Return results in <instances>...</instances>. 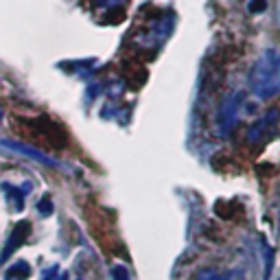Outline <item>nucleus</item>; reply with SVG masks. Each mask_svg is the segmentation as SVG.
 <instances>
[{"mask_svg":"<svg viewBox=\"0 0 280 280\" xmlns=\"http://www.w3.org/2000/svg\"><path fill=\"white\" fill-rule=\"evenodd\" d=\"M42 280H66V274H59V267H49L42 274Z\"/></svg>","mask_w":280,"mask_h":280,"instance_id":"10","label":"nucleus"},{"mask_svg":"<svg viewBox=\"0 0 280 280\" xmlns=\"http://www.w3.org/2000/svg\"><path fill=\"white\" fill-rule=\"evenodd\" d=\"M241 105H243V92H232L223 99L221 108H219V134L228 136L232 127L239 121V114H241Z\"/></svg>","mask_w":280,"mask_h":280,"instance_id":"2","label":"nucleus"},{"mask_svg":"<svg viewBox=\"0 0 280 280\" xmlns=\"http://www.w3.org/2000/svg\"><path fill=\"white\" fill-rule=\"evenodd\" d=\"M0 145H3L5 149H9V151H16V153H20V156H26V158L35 160V162H39V164L55 166V169H59V166H62V162H57V160H53L51 156H46L44 151L33 149V147L24 145V143H18V140H0Z\"/></svg>","mask_w":280,"mask_h":280,"instance_id":"3","label":"nucleus"},{"mask_svg":"<svg viewBox=\"0 0 280 280\" xmlns=\"http://www.w3.org/2000/svg\"><path fill=\"white\" fill-rule=\"evenodd\" d=\"M278 110H274V112H267L261 121L258 123H254L250 127V131H248V140L250 143H261L263 138H267L269 136V129H271V125H274L276 121H278Z\"/></svg>","mask_w":280,"mask_h":280,"instance_id":"5","label":"nucleus"},{"mask_svg":"<svg viewBox=\"0 0 280 280\" xmlns=\"http://www.w3.org/2000/svg\"><path fill=\"white\" fill-rule=\"evenodd\" d=\"M0 123H3V108H0Z\"/></svg>","mask_w":280,"mask_h":280,"instance_id":"14","label":"nucleus"},{"mask_svg":"<svg viewBox=\"0 0 280 280\" xmlns=\"http://www.w3.org/2000/svg\"><path fill=\"white\" fill-rule=\"evenodd\" d=\"M3 189L7 191V199H11V202H13V210H18V212L22 210L26 191H18L16 186H11V184H3Z\"/></svg>","mask_w":280,"mask_h":280,"instance_id":"7","label":"nucleus"},{"mask_svg":"<svg viewBox=\"0 0 280 280\" xmlns=\"http://www.w3.org/2000/svg\"><path fill=\"white\" fill-rule=\"evenodd\" d=\"M195 280H232V278L221 274V271H217V269H202L195 276Z\"/></svg>","mask_w":280,"mask_h":280,"instance_id":"8","label":"nucleus"},{"mask_svg":"<svg viewBox=\"0 0 280 280\" xmlns=\"http://www.w3.org/2000/svg\"><path fill=\"white\" fill-rule=\"evenodd\" d=\"M51 212H53V204H51V199L46 197V202H44V199L39 202V215H46V217H49Z\"/></svg>","mask_w":280,"mask_h":280,"instance_id":"12","label":"nucleus"},{"mask_svg":"<svg viewBox=\"0 0 280 280\" xmlns=\"http://www.w3.org/2000/svg\"><path fill=\"white\" fill-rule=\"evenodd\" d=\"M99 7H114V5H121V0H95Z\"/></svg>","mask_w":280,"mask_h":280,"instance_id":"13","label":"nucleus"},{"mask_svg":"<svg viewBox=\"0 0 280 280\" xmlns=\"http://www.w3.org/2000/svg\"><path fill=\"white\" fill-rule=\"evenodd\" d=\"M29 232H31V223L29 221H20L16 228L11 230V235H9V239H7V243H5L3 254H0V263H5L7 258H9L13 252H16L20 245H22L26 239H29Z\"/></svg>","mask_w":280,"mask_h":280,"instance_id":"4","label":"nucleus"},{"mask_svg":"<svg viewBox=\"0 0 280 280\" xmlns=\"http://www.w3.org/2000/svg\"><path fill=\"white\" fill-rule=\"evenodd\" d=\"M248 11L254 13V16H258V13H265V11H267V0H250Z\"/></svg>","mask_w":280,"mask_h":280,"instance_id":"9","label":"nucleus"},{"mask_svg":"<svg viewBox=\"0 0 280 280\" xmlns=\"http://www.w3.org/2000/svg\"><path fill=\"white\" fill-rule=\"evenodd\" d=\"M250 90L258 99H271L280 95V53L269 49L258 55L250 70Z\"/></svg>","mask_w":280,"mask_h":280,"instance_id":"1","label":"nucleus"},{"mask_svg":"<svg viewBox=\"0 0 280 280\" xmlns=\"http://www.w3.org/2000/svg\"><path fill=\"white\" fill-rule=\"evenodd\" d=\"M112 278L114 280H129V274L123 265H114V267H112Z\"/></svg>","mask_w":280,"mask_h":280,"instance_id":"11","label":"nucleus"},{"mask_svg":"<svg viewBox=\"0 0 280 280\" xmlns=\"http://www.w3.org/2000/svg\"><path fill=\"white\" fill-rule=\"evenodd\" d=\"M29 274H31L29 263L20 261V263L11 265V267L5 271V278H7V280H26V278H29Z\"/></svg>","mask_w":280,"mask_h":280,"instance_id":"6","label":"nucleus"}]
</instances>
